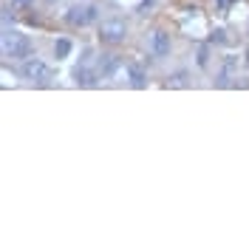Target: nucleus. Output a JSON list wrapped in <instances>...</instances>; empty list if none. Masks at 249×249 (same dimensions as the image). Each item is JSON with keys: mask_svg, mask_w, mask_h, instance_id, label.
<instances>
[{"mask_svg": "<svg viewBox=\"0 0 249 249\" xmlns=\"http://www.w3.org/2000/svg\"><path fill=\"white\" fill-rule=\"evenodd\" d=\"M20 74L26 79H31V82H40V85H46V82L54 79V71H51L43 60H26L23 68H20Z\"/></svg>", "mask_w": 249, "mask_h": 249, "instance_id": "nucleus-2", "label": "nucleus"}, {"mask_svg": "<svg viewBox=\"0 0 249 249\" xmlns=\"http://www.w3.org/2000/svg\"><path fill=\"white\" fill-rule=\"evenodd\" d=\"M65 20L71 23V26H91L93 20H96V6H74Z\"/></svg>", "mask_w": 249, "mask_h": 249, "instance_id": "nucleus-4", "label": "nucleus"}, {"mask_svg": "<svg viewBox=\"0 0 249 249\" xmlns=\"http://www.w3.org/2000/svg\"><path fill=\"white\" fill-rule=\"evenodd\" d=\"M230 3H232V0H218V6H221V9H224V12H227V9H230Z\"/></svg>", "mask_w": 249, "mask_h": 249, "instance_id": "nucleus-12", "label": "nucleus"}, {"mask_svg": "<svg viewBox=\"0 0 249 249\" xmlns=\"http://www.w3.org/2000/svg\"><path fill=\"white\" fill-rule=\"evenodd\" d=\"M235 71H238V57H227V60H224V71H221V82L227 85V82L235 77Z\"/></svg>", "mask_w": 249, "mask_h": 249, "instance_id": "nucleus-7", "label": "nucleus"}, {"mask_svg": "<svg viewBox=\"0 0 249 249\" xmlns=\"http://www.w3.org/2000/svg\"><path fill=\"white\" fill-rule=\"evenodd\" d=\"M150 46H153V54H156V57H164V54L170 51V37H167L164 31H153V37H150Z\"/></svg>", "mask_w": 249, "mask_h": 249, "instance_id": "nucleus-5", "label": "nucleus"}, {"mask_svg": "<svg viewBox=\"0 0 249 249\" xmlns=\"http://www.w3.org/2000/svg\"><path fill=\"white\" fill-rule=\"evenodd\" d=\"M116 68H119V60H116L113 54H102V60H99V74H102V77H113Z\"/></svg>", "mask_w": 249, "mask_h": 249, "instance_id": "nucleus-6", "label": "nucleus"}, {"mask_svg": "<svg viewBox=\"0 0 249 249\" xmlns=\"http://www.w3.org/2000/svg\"><path fill=\"white\" fill-rule=\"evenodd\" d=\"M127 74H130V82H133V88H142V85H144V74H142L139 68H127Z\"/></svg>", "mask_w": 249, "mask_h": 249, "instance_id": "nucleus-10", "label": "nucleus"}, {"mask_svg": "<svg viewBox=\"0 0 249 249\" xmlns=\"http://www.w3.org/2000/svg\"><path fill=\"white\" fill-rule=\"evenodd\" d=\"M68 51H71V43H68V40H57V43H54V54H57V60L68 57Z\"/></svg>", "mask_w": 249, "mask_h": 249, "instance_id": "nucleus-9", "label": "nucleus"}, {"mask_svg": "<svg viewBox=\"0 0 249 249\" xmlns=\"http://www.w3.org/2000/svg\"><path fill=\"white\" fill-rule=\"evenodd\" d=\"M74 77H77V82H82V85H93V74L88 71V65H79L77 71H74Z\"/></svg>", "mask_w": 249, "mask_h": 249, "instance_id": "nucleus-8", "label": "nucleus"}, {"mask_svg": "<svg viewBox=\"0 0 249 249\" xmlns=\"http://www.w3.org/2000/svg\"><path fill=\"white\" fill-rule=\"evenodd\" d=\"M127 29H124L122 20H110V23H102V29H99V40L102 43H108V46H116V43H122Z\"/></svg>", "mask_w": 249, "mask_h": 249, "instance_id": "nucleus-3", "label": "nucleus"}, {"mask_svg": "<svg viewBox=\"0 0 249 249\" xmlns=\"http://www.w3.org/2000/svg\"><path fill=\"white\" fill-rule=\"evenodd\" d=\"M31 54V40L20 31H6L3 34V57L9 60H23Z\"/></svg>", "mask_w": 249, "mask_h": 249, "instance_id": "nucleus-1", "label": "nucleus"}, {"mask_svg": "<svg viewBox=\"0 0 249 249\" xmlns=\"http://www.w3.org/2000/svg\"><path fill=\"white\" fill-rule=\"evenodd\" d=\"M29 3H34V0H12V9H17V12H20V9H26Z\"/></svg>", "mask_w": 249, "mask_h": 249, "instance_id": "nucleus-11", "label": "nucleus"}]
</instances>
